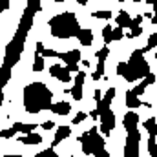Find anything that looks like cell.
<instances>
[{
  "mask_svg": "<svg viewBox=\"0 0 157 157\" xmlns=\"http://www.w3.org/2000/svg\"><path fill=\"white\" fill-rule=\"evenodd\" d=\"M144 91H146V88H144V86H141V84H137V86L133 88V93H135V95H139V97H141Z\"/></svg>",
  "mask_w": 157,
  "mask_h": 157,
  "instance_id": "cell-34",
  "label": "cell"
},
{
  "mask_svg": "<svg viewBox=\"0 0 157 157\" xmlns=\"http://www.w3.org/2000/svg\"><path fill=\"white\" fill-rule=\"evenodd\" d=\"M17 132H18V130H17V128H15V124H13L11 128H7V130H2V132H0V137H2V139H9V137H13Z\"/></svg>",
  "mask_w": 157,
  "mask_h": 157,
  "instance_id": "cell-25",
  "label": "cell"
},
{
  "mask_svg": "<svg viewBox=\"0 0 157 157\" xmlns=\"http://www.w3.org/2000/svg\"><path fill=\"white\" fill-rule=\"evenodd\" d=\"M70 133H71V128H70V126H59V130H57V133H55V139H53L51 146H53V148L59 146L62 141H66V139L70 137Z\"/></svg>",
  "mask_w": 157,
  "mask_h": 157,
  "instance_id": "cell-12",
  "label": "cell"
},
{
  "mask_svg": "<svg viewBox=\"0 0 157 157\" xmlns=\"http://www.w3.org/2000/svg\"><path fill=\"white\" fill-rule=\"evenodd\" d=\"M124 28H121V26H117L115 29H113V40H121L124 39V31H122Z\"/></svg>",
  "mask_w": 157,
  "mask_h": 157,
  "instance_id": "cell-29",
  "label": "cell"
},
{
  "mask_svg": "<svg viewBox=\"0 0 157 157\" xmlns=\"http://www.w3.org/2000/svg\"><path fill=\"white\" fill-rule=\"evenodd\" d=\"M104 62H106V60H99L97 70L91 73V78H93V80H99L101 77H104Z\"/></svg>",
  "mask_w": 157,
  "mask_h": 157,
  "instance_id": "cell-20",
  "label": "cell"
},
{
  "mask_svg": "<svg viewBox=\"0 0 157 157\" xmlns=\"http://www.w3.org/2000/svg\"><path fill=\"white\" fill-rule=\"evenodd\" d=\"M102 40H104V44H110V42L113 40V28L108 26V24H106V28L102 29Z\"/></svg>",
  "mask_w": 157,
  "mask_h": 157,
  "instance_id": "cell-21",
  "label": "cell"
},
{
  "mask_svg": "<svg viewBox=\"0 0 157 157\" xmlns=\"http://www.w3.org/2000/svg\"><path fill=\"white\" fill-rule=\"evenodd\" d=\"M99 119H101V133L102 135H110V132L115 128V115H113V112L110 110V108H106V110H102L101 112V115H99Z\"/></svg>",
  "mask_w": 157,
  "mask_h": 157,
  "instance_id": "cell-6",
  "label": "cell"
},
{
  "mask_svg": "<svg viewBox=\"0 0 157 157\" xmlns=\"http://www.w3.org/2000/svg\"><path fill=\"white\" fill-rule=\"evenodd\" d=\"M91 17H93V18H102V20H108V18H112V11H110V9H101V11H95Z\"/></svg>",
  "mask_w": 157,
  "mask_h": 157,
  "instance_id": "cell-24",
  "label": "cell"
},
{
  "mask_svg": "<svg viewBox=\"0 0 157 157\" xmlns=\"http://www.w3.org/2000/svg\"><path fill=\"white\" fill-rule=\"evenodd\" d=\"M84 78H86V73H84V71H77L75 84H73V88L70 90V93H71V97H73L75 101H80V99H82V84H84Z\"/></svg>",
  "mask_w": 157,
  "mask_h": 157,
  "instance_id": "cell-8",
  "label": "cell"
},
{
  "mask_svg": "<svg viewBox=\"0 0 157 157\" xmlns=\"http://www.w3.org/2000/svg\"><path fill=\"white\" fill-rule=\"evenodd\" d=\"M133 2H139V0H133Z\"/></svg>",
  "mask_w": 157,
  "mask_h": 157,
  "instance_id": "cell-46",
  "label": "cell"
},
{
  "mask_svg": "<svg viewBox=\"0 0 157 157\" xmlns=\"http://www.w3.org/2000/svg\"><path fill=\"white\" fill-rule=\"evenodd\" d=\"M126 106H128L130 110H137L139 106H143V102H141L139 95H135V93H133V90L126 91Z\"/></svg>",
  "mask_w": 157,
  "mask_h": 157,
  "instance_id": "cell-14",
  "label": "cell"
},
{
  "mask_svg": "<svg viewBox=\"0 0 157 157\" xmlns=\"http://www.w3.org/2000/svg\"><path fill=\"white\" fill-rule=\"evenodd\" d=\"M77 39L82 46H91L93 44V33H91V29H80L77 33Z\"/></svg>",
  "mask_w": 157,
  "mask_h": 157,
  "instance_id": "cell-16",
  "label": "cell"
},
{
  "mask_svg": "<svg viewBox=\"0 0 157 157\" xmlns=\"http://www.w3.org/2000/svg\"><path fill=\"white\" fill-rule=\"evenodd\" d=\"M152 24H157V15H154V17H152Z\"/></svg>",
  "mask_w": 157,
  "mask_h": 157,
  "instance_id": "cell-42",
  "label": "cell"
},
{
  "mask_svg": "<svg viewBox=\"0 0 157 157\" xmlns=\"http://www.w3.org/2000/svg\"><path fill=\"white\" fill-rule=\"evenodd\" d=\"M144 17H146V18H150V20H152V17H154V15H152V13H150V11H146V13H144Z\"/></svg>",
  "mask_w": 157,
  "mask_h": 157,
  "instance_id": "cell-41",
  "label": "cell"
},
{
  "mask_svg": "<svg viewBox=\"0 0 157 157\" xmlns=\"http://www.w3.org/2000/svg\"><path fill=\"white\" fill-rule=\"evenodd\" d=\"M35 126H37V124H24V122H15V128H17L18 132H22V133H31V132H35Z\"/></svg>",
  "mask_w": 157,
  "mask_h": 157,
  "instance_id": "cell-19",
  "label": "cell"
},
{
  "mask_svg": "<svg viewBox=\"0 0 157 157\" xmlns=\"http://www.w3.org/2000/svg\"><path fill=\"white\" fill-rule=\"evenodd\" d=\"M86 117H88V115H86L84 112H78L77 115L73 117V124H78V122H82V121H84V119H86Z\"/></svg>",
  "mask_w": 157,
  "mask_h": 157,
  "instance_id": "cell-32",
  "label": "cell"
},
{
  "mask_svg": "<svg viewBox=\"0 0 157 157\" xmlns=\"http://www.w3.org/2000/svg\"><path fill=\"white\" fill-rule=\"evenodd\" d=\"M148 73H152V71H150V66L144 59V49H135L128 60V70L124 73V78L128 82H135L139 78H144Z\"/></svg>",
  "mask_w": 157,
  "mask_h": 157,
  "instance_id": "cell-3",
  "label": "cell"
},
{
  "mask_svg": "<svg viewBox=\"0 0 157 157\" xmlns=\"http://www.w3.org/2000/svg\"><path fill=\"white\" fill-rule=\"evenodd\" d=\"M35 157H57V154H55V150H53V146H51V148H46V150L39 152Z\"/></svg>",
  "mask_w": 157,
  "mask_h": 157,
  "instance_id": "cell-28",
  "label": "cell"
},
{
  "mask_svg": "<svg viewBox=\"0 0 157 157\" xmlns=\"http://www.w3.org/2000/svg\"><path fill=\"white\" fill-rule=\"evenodd\" d=\"M53 126H55V124H53V121H44V122H42V128H44L46 132H48V130H51Z\"/></svg>",
  "mask_w": 157,
  "mask_h": 157,
  "instance_id": "cell-35",
  "label": "cell"
},
{
  "mask_svg": "<svg viewBox=\"0 0 157 157\" xmlns=\"http://www.w3.org/2000/svg\"><path fill=\"white\" fill-rule=\"evenodd\" d=\"M59 59L64 62V64H78L80 62V51L78 49H70V51H66V53H60L59 55Z\"/></svg>",
  "mask_w": 157,
  "mask_h": 157,
  "instance_id": "cell-9",
  "label": "cell"
},
{
  "mask_svg": "<svg viewBox=\"0 0 157 157\" xmlns=\"http://www.w3.org/2000/svg\"><path fill=\"white\" fill-rule=\"evenodd\" d=\"M49 112H53L55 115H68L71 112V104L66 102V101H60V102H53Z\"/></svg>",
  "mask_w": 157,
  "mask_h": 157,
  "instance_id": "cell-11",
  "label": "cell"
},
{
  "mask_svg": "<svg viewBox=\"0 0 157 157\" xmlns=\"http://www.w3.org/2000/svg\"><path fill=\"white\" fill-rule=\"evenodd\" d=\"M130 29H132V39H135V37H139V35L143 33V28H141V26H135V24H132Z\"/></svg>",
  "mask_w": 157,
  "mask_h": 157,
  "instance_id": "cell-31",
  "label": "cell"
},
{
  "mask_svg": "<svg viewBox=\"0 0 157 157\" xmlns=\"http://www.w3.org/2000/svg\"><path fill=\"white\" fill-rule=\"evenodd\" d=\"M139 141H141V133H139V130H132V132H128L126 146H124V155L126 157H137L139 155Z\"/></svg>",
  "mask_w": 157,
  "mask_h": 157,
  "instance_id": "cell-5",
  "label": "cell"
},
{
  "mask_svg": "<svg viewBox=\"0 0 157 157\" xmlns=\"http://www.w3.org/2000/svg\"><path fill=\"white\" fill-rule=\"evenodd\" d=\"M119 2H122V0H119Z\"/></svg>",
  "mask_w": 157,
  "mask_h": 157,
  "instance_id": "cell-47",
  "label": "cell"
},
{
  "mask_svg": "<svg viewBox=\"0 0 157 157\" xmlns=\"http://www.w3.org/2000/svg\"><path fill=\"white\" fill-rule=\"evenodd\" d=\"M95 157H110V154H108V152H106V148H104L102 152H99V154H97Z\"/></svg>",
  "mask_w": 157,
  "mask_h": 157,
  "instance_id": "cell-40",
  "label": "cell"
},
{
  "mask_svg": "<svg viewBox=\"0 0 157 157\" xmlns=\"http://www.w3.org/2000/svg\"><path fill=\"white\" fill-rule=\"evenodd\" d=\"M80 24L77 20V15L73 11H66V13H59L49 20V31L55 39H71L77 37L80 31Z\"/></svg>",
  "mask_w": 157,
  "mask_h": 157,
  "instance_id": "cell-2",
  "label": "cell"
},
{
  "mask_svg": "<svg viewBox=\"0 0 157 157\" xmlns=\"http://www.w3.org/2000/svg\"><path fill=\"white\" fill-rule=\"evenodd\" d=\"M155 60H157V53H155Z\"/></svg>",
  "mask_w": 157,
  "mask_h": 157,
  "instance_id": "cell-45",
  "label": "cell"
},
{
  "mask_svg": "<svg viewBox=\"0 0 157 157\" xmlns=\"http://www.w3.org/2000/svg\"><path fill=\"white\" fill-rule=\"evenodd\" d=\"M93 99H95V102H99V101L102 99V91H101V90H95V93H93Z\"/></svg>",
  "mask_w": 157,
  "mask_h": 157,
  "instance_id": "cell-37",
  "label": "cell"
},
{
  "mask_svg": "<svg viewBox=\"0 0 157 157\" xmlns=\"http://www.w3.org/2000/svg\"><path fill=\"white\" fill-rule=\"evenodd\" d=\"M49 75L55 77L57 80H60V82H70V80H71V71H70V68H68V66H60V64L49 66Z\"/></svg>",
  "mask_w": 157,
  "mask_h": 157,
  "instance_id": "cell-7",
  "label": "cell"
},
{
  "mask_svg": "<svg viewBox=\"0 0 157 157\" xmlns=\"http://www.w3.org/2000/svg\"><path fill=\"white\" fill-rule=\"evenodd\" d=\"M155 46H157V33H154V35H152V37L148 39V44H146V49H154ZM146 49H144V51H146Z\"/></svg>",
  "mask_w": 157,
  "mask_h": 157,
  "instance_id": "cell-30",
  "label": "cell"
},
{
  "mask_svg": "<svg viewBox=\"0 0 157 157\" xmlns=\"http://www.w3.org/2000/svg\"><path fill=\"white\" fill-rule=\"evenodd\" d=\"M137 124H139V115L135 112H128L124 119H122V126L126 132H132V130H137Z\"/></svg>",
  "mask_w": 157,
  "mask_h": 157,
  "instance_id": "cell-10",
  "label": "cell"
},
{
  "mask_svg": "<svg viewBox=\"0 0 157 157\" xmlns=\"http://www.w3.org/2000/svg\"><path fill=\"white\" fill-rule=\"evenodd\" d=\"M90 115H91V119H99V115H101V113H99V110L95 108V110H91V113H90Z\"/></svg>",
  "mask_w": 157,
  "mask_h": 157,
  "instance_id": "cell-39",
  "label": "cell"
},
{
  "mask_svg": "<svg viewBox=\"0 0 157 157\" xmlns=\"http://www.w3.org/2000/svg\"><path fill=\"white\" fill-rule=\"evenodd\" d=\"M44 49H46V48H44V44H42V42H37V49H35V55H42V51H44Z\"/></svg>",
  "mask_w": 157,
  "mask_h": 157,
  "instance_id": "cell-36",
  "label": "cell"
},
{
  "mask_svg": "<svg viewBox=\"0 0 157 157\" xmlns=\"http://www.w3.org/2000/svg\"><path fill=\"white\" fill-rule=\"evenodd\" d=\"M78 4H82V6H86V4H88V0H78Z\"/></svg>",
  "mask_w": 157,
  "mask_h": 157,
  "instance_id": "cell-43",
  "label": "cell"
},
{
  "mask_svg": "<svg viewBox=\"0 0 157 157\" xmlns=\"http://www.w3.org/2000/svg\"><path fill=\"white\" fill-rule=\"evenodd\" d=\"M115 20H117V26H121V28H130L132 26V17L126 11H121Z\"/></svg>",
  "mask_w": 157,
  "mask_h": 157,
  "instance_id": "cell-17",
  "label": "cell"
},
{
  "mask_svg": "<svg viewBox=\"0 0 157 157\" xmlns=\"http://www.w3.org/2000/svg\"><path fill=\"white\" fill-rule=\"evenodd\" d=\"M18 141H20L22 144H40V143H42V137H40L39 133L31 132V133H24Z\"/></svg>",
  "mask_w": 157,
  "mask_h": 157,
  "instance_id": "cell-15",
  "label": "cell"
},
{
  "mask_svg": "<svg viewBox=\"0 0 157 157\" xmlns=\"http://www.w3.org/2000/svg\"><path fill=\"white\" fill-rule=\"evenodd\" d=\"M24 110L28 113H40L53 104V93L44 82H29L24 88Z\"/></svg>",
  "mask_w": 157,
  "mask_h": 157,
  "instance_id": "cell-1",
  "label": "cell"
},
{
  "mask_svg": "<svg viewBox=\"0 0 157 157\" xmlns=\"http://www.w3.org/2000/svg\"><path fill=\"white\" fill-rule=\"evenodd\" d=\"M42 55H44V57H59L60 53H57L55 49H48V48H46V49L42 51Z\"/></svg>",
  "mask_w": 157,
  "mask_h": 157,
  "instance_id": "cell-33",
  "label": "cell"
},
{
  "mask_svg": "<svg viewBox=\"0 0 157 157\" xmlns=\"http://www.w3.org/2000/svg\"><path fill=\"white\" fill-rule=\"evenodd\" d=\"M154 13H155V15H157V2H155V4H154Z\"/></svg>",
  "mask_w": 157,
  "mask_h": 157,
  "instance_id": "cell-44",
  "label": "cell"
},
{
  "mask_svg": "<svg viewBox=\"0 0 157 157\" xmlns=\"http://www.w3.org/2000/svg\"><path fill=\"white\" fill-rule=\"evenodd\" d=\"M148 152L152 157H157V143H155V135H150L148 139Z\"/></svg>",
  "mask_w": 157,
  "mask_h": 157,
  "instance_id": "cell-23",
  "label": "cell"
},
{
  "mask_svg": "<svg viewBox=\"0 0 157 157\" xmlns=\"http://www.w3.org/2000/svg\"><path fill=\"white\" fill-rule=\"evenodd\" d=\"M95 55H97V59H99V60H106V59H108V55H110V49H108V46H104L102 49H99Z\"/></svg>",
  "mask_w": 157,
  "mask_h": 157,
  "instance_id": "cell-27",
  "label": "cell"
},
{
  "mask_svg": "<svg viewBox=\"0 0 157 157\" xmlns=\"http://www.w3.org/2000/svg\"><path fill=\"white\" fill-rule=\"evenodd\" d=\"M143 126L146 128V132H148L150 135H155V137H157V121H155V117H150V119H146Z\"/></svg>",
  "mask_w": 157,
  "mask_h": 157,
  "instance_id": "cell-18",
  "label": "cell"
},
{
  "mask_svg": "<svg viewBox=\"0 0 157 157\" xmlns=\"http://www.w3.org/2000/svg\"><path fill=\"white\" fill-rule=\"evenodd\" d=\"M113 97H115V88H110L108 91H106V95L97 102V110H99V113L102 112V110H106V108H110V104H112V101H113Z\"/></svg>",
  "mask_w": 157,
  "mask_h": 157,
  "instance_id": "cell-13",
  "label": "cell"
},
{
  "mask_svg": "<svg viewBox=\"0 0 157 157\" xmlns=\"http://www.w3.org/2000/svg\"><path fill=\"white\" fill-rule=\"evenodd\" d=\"M154 82H155V75H154V73H148L146 77L139 82V84H141V86H144V88H148V86H152Z\"/></svg>",
  "mask_w": 157,
  "mask_h": 157,
  "instance_id": "cell-26",
  "label": "cell"
},
{
  "mask_svg": "<svg viewBox=\"0 0 157 157\" xmlns=\"http://www.w3.org/2000/svg\"><path fill=\"white\" fill-rule=\"evenodd\" d=\"M44 55H35L33 59V71H42L44 70Z\"/></svg>",
  "mask_w": 157,
  "mask_h": 157,
  "instance_id": "cell-22",
  "label": "cell"
},
{
  "mask_svg": "<svg viewBox=\"0 0 157 157\" xmlns=\"http://www.w3.org/2000/svg\"><path fill=\"white\" fill-rule=\"evenodd\" d=\"M99 132H101V130H99L97 126H93L91 130H88L86 133H82V135L78 137V141H80V144H82L84 155H97L99 152L104 150L106 141H104L102 135H99Z\"/></svg>",
  "mask_w": 157,
  "mask_h": 157,
  "instance_id": "cell-4",
  "label": "cell"
},
{
  "mask_svg": "<svg viewBox=\"0 0 157 157\" xmlns=\"http://www.w3.org/2000/svg\"><path fill=\"white\" fill-rule=\"evenodd\" d=\"M141 22H143V17L141 15H137L135 18H132V24H135V26H141Z\"/></svg>",
  "mask_w": 157,
  "mask_h": 157,
  "instance_id": "cell-38",
  "label": "cell"
},
{
  "mask_svg": "<svg viewBox=\"0 0 157 157\" xmlns=\"http://www.w3.org/2000/svg\"><path fill=\"white\" fill-rule=\"evenodd\" d=\"M77 2H78V0H77Z\"/></svg>",
  "mask_w": 157,
  "mask_h": 157,
  "instance_id": "cell-48",
  "label": "cell"
}]
</instances>
